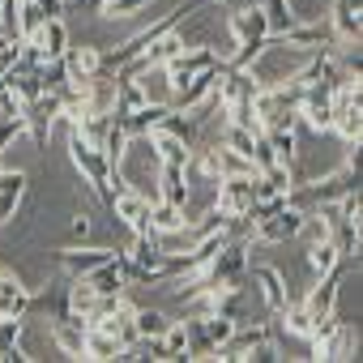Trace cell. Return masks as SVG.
Instances as JSON below:
<instances>
[{
  "mask_svg": "<svg viewBox=\"0 0 363 363\" xmlns=\"http://www.w3.org/2000/svg\"><path fill=\"white\" fill-rule=\"evenodd\" d=\"M69 158H73V167H77V175L86 179V189L107 206V197H111V162L103 158V150L99 145H90V141H82L77 133H69Z\"/></svg>",
  "mask_w": 363,
  "mask_h": 363,
  "instance_id": "cell-1",
  "label": "cell"
},
{
  "mask_svg": "<svg viewBox=\"0 0 363 363\" xmlns=\"http://www.w3.org/2000/svg\"><path fill=\"white\" fill-rule=\"evenodd\" d=\"M303 218H308L303 210H295V206H278V210H269L265 218L252 223L248 244H286V240L303 235Z\"/></svg>",
  "mask_w": 363,
  "mask_h": 363,
  "instance_id": "cell-2",
  "label": "cell"
},
{
  "mask_svg": "<svg viewBox=\"0 0 363 363\" xmlns=\"http://www.w3.org/2000/svg\"><path fill=\"white\" fill-rule=\"evenodd\" d=\"M274 43H282L286 52H333L337 48V35H333V26H329V18H320V22H312V18H303V22H295L286 35H278Z\"/></svg>",
  "mask_w": 363,
  "mask_h": 363,
  "instance_id": "cell-3",
  "label": "cell"
},
{
  "mask_svg": "<svg viewBox=\"0 0 363 363\" xmlns=\"http://www.w3.org/2000/svg\"><path fill=\"white\" fill-rule=\"evenodd\" d=\"M60 116H65V94L60 90H43L22 107V120H26V133L35 137V145H48V133Z\"/></svg>",
  "mask_w": 363,
  "mask_h": 363,
  "instance_id": "cell-4",
  "label": "cell"
},
{
  "mask_svg": "<svg viewBox=\"0 0 363 363\" xmlns=\"http://www.w3.org/2000/svg\"><path fill=\"white\" fill-rule=\"evenodd\" d=\"M252 175H223L218 184H214V210L227 214V218H244L252 210Z\"/></svg>",
  "mask_w": 363,
  "mask_h": 363,
  "instance_id": "cell-5",
  "label": "cell"
},
{
  "mask_svg": "<svg viewBox=\"0 0 363 363\" xmlns=\"http://www.w3.org/2000/svg\"><path fill=\"white\" fill-rule=\"evenodd\" d=\"M86 329H90V320H86L82 312H65V316L52 320V342H56L69 359H86Z\"/></svg>",
  "mask_w": 363,
  "mask_h": 363,
  "instance_id": "cell-6",
  "label": "cell"
},
{
  "mask_svg": "<svg viewBox=\"0 0 363 363\" xmlns=\"http://www.w3.org/2000/svg\"><path fill=\"white\" fill-rule=\"evenodd\" d=\"M26 184H30L26 167H0V227L13 223V214L26 197Z\"/></svg>",
  "mask_w": 363,
  "mask_h": 363,
  "instance_id": "cell-7",
  "label": "cell"
},
{
  "mask_svg": "<svg viewBox=\"0 0 363 363\" xmlns=\"http://www.w3.org/2000/svg\"><path fill=\"white\" fill-rule=\"evenodd\" d=\"M30 308H35L30 286L13 269H0V316H26Z\"/></svg>",
  "mask_w": 363,
  "mask_h": 363,
  "instance_id": "cell-8",
  "label": "cell"
},
{
  "mask_svg": "<svg viewBox=\"0 0 363 363\" xmlns=\"http://www.w3.org/2000/svg\"><path fill=\"white\" fill-rule=\"evenodd\" d=\"M30 43L39 48V56L43 60H60L65 52H69V43H73V35H69V26H65V18H48L35 35H30Z\"/></svg>",
  "mask_w": 363,
  "mask_h": 363,
  "instance_id": "cell-9",
  "label": "cell"
},
{
  "mask_svg": "<svg viewBox=\"0 0 363 363\" xmlns=\"http://www.w3.org/2000/svg\"><path fill=\"white\" fill-rule=\"evenodd\" d=\"M116 257V248H60V269L69 274V278H86L90 269H99V265H107Z\"/></svg>",
  "mask_w": 363,
  "mask_h": 363,
  "instance_id": "cell-10",
  "label": "cell"
},
{
  "mask_svg": "<svg viewBox=\"0 0 363 363\" xmlns=\"http://www.w3.org/2000/svg\"><path fill=\"white\" fill-rule=\"evenodd\" d=\"M359 9H363V0H333L329 5V26H333L337 43H359V30H363Z\"/></svg>",
  "mask_w": 363,
  "mask_h": 363,
  "instance_id": "cell-11",
  "label": "cell"
},
{
  "mask_svg": "<svg viewBox=\"0 0 363 363\" xmlns=\"http://www.w3.org/2000/svg\"><path fill=\"white\" fill-rule=\"evenodd\" d=\"M158 197L171 206H189L193 189H189V167H175V162H158Z\"/></svg>",
  "mask_w": 363,
  "mask_h": 363,
  "instance_id": "cell-12",
  "label": "cell"
},
{
  "mask_svg": "<svg viewBox=\"0 0 363 363\" xmlns=\"http://www.w3.org/2000/svg\"><path fill=\"white\" fill-rule=\"evenodd\" d=\"M65 69H69V77H73V82L94 77V73L103 69V48H94V43L73 48V43H69V52H65Z\"/></svg>",
  "mask_w": 363,
  "mask_h": 363,
  "instance_id": "cell-13",
  "label": "cell"
},
{
  "mask_svg": "<svg viewBox=\"0 0 363 363\" xmlns=\"http://www.w3.org/2000/svg\"><path fill=\"white\" fill-rule=\"evenodd\" d=\"M189 227V210L184 206H171V201H150V231L154 235H171V231H184Z\"/></svg>",
  "mask_w": 363,
  "mask_h": 363,
  "instance_id": "cell-14",
  "label": "cell"
},
{
  "mask_svg": "<svg viewBox=\"0 0 363 363\" xmlns=\"http://www.w3.org/2000/svg\"><path fill=\"white\" fill-rule=\"evenodd\" d=\"M265 141H269L274 167L295 171V162H299V133L295 128H265Z\"/></svg>",
  "mask_w": 363,
  "mask_h": 363,
  "instance_id": "cell-15",
  "label": "cell"
},
{
  "mask_svg": "<svg viewBox=\"0 0 363 363\" xmlns=\"http://www.w3.org/2000/svg\"><path fill=\"white\" fill-rule=\"evenodd\" d=\"M252 282L261 286V299H265L269 312H278V308L286 303V278H282V269H274V265H252Z\"/></svg>",
  "mask_w": 363,
  "mask_h": 363,
  "instance_id": "cell-16",
  "label": "cell"
},
{
  "mask_svg": "<svg viewBox=\"0 0 363 363\" xmlns=\"http://www.w3.org/2000/svg\"><path fill=\"white\" fill-rule=\"evenodd\" d=\"M231 35H235V43H248V39H269V22H265V13H261V5L252 9H235L231 13Z\"/></svg>",
  "mask_w": 363,
  "mask_h": 363,
  "instance_id": "cell-17",
  "label": "cell"
},
{
  "mask_svg": "<svg viewBox=\"0 0 363 363\" xmlns=\"http://www.w3.org/2000/svg\"><path fill=\"white\" fill-rule=\"evenodd\" d=\"M167 325H171V316H167L162 308H141V303H137V312H133V329H137L141 342H158V337L167 333Z\"/></svg>",
  "mask_w": 363,
  "mask_h": 363,
  "instance_id": "cell-18",
  "label": "cell"
},
{
  "mask_svg": "<svg viewBox=\"0 0 363 363\" xmlns=\"http://www.w3.org/2000/svg\"><path fill=\"white\" fill-rule=\"evenodd\" d=\"M86 282H90V291H94L99 299H107V295H120V291H128V286H124V278H120V269H116V257H111L107 265L90 269V274H86Z\"/></svg>",
  "mask_w": 363,
  "mask_h": 363,
  "instance_id": "cell-19",
  "label": "cell"
},
{
  "mask_svg": "<svg viewBox=\"0 0 363 363\" xmlns=\"http://www.w3.org/2000/svg\"><path fill=\"white\" fill-rule=\"evenodd\" d=\"M261 13H265V22H269V39H278V35H286L295 22H303V18L291 9V0H265Z\"/></svg>",
  "mask_w": 363,
  "mask_h": 363,
  "instance_id": "cell-20",
  "label": "cell"
},
{
  "mask_svg": "<svg viewBox=\"0 0 363 363\" xmlns=\"http://www.w3.org/2000/svg\"><path fill=\"white\" fill-rule=\"evenodd\" d=\"M214 171H218V179H223V175H257L252 158L235 154L231 145H214Z\"/></svg>",
  "mask_w": 363,
  "mask_h": 363,
  "instance_id": "cell-21",
  "label": "cell"
},
{
  "mask_svg": "<svg viewBox=\"0 0 363 363\" xmlns=\"http://www.w3.org/2000/svg\"><path fill=\"white\" fill-rule=\"evenodd\" d=\"M86 359H124L120 342L103 329H86Z\"/></svg>",
  "mask_w": 363,
  "mask_h": 363,
  "instance_id": "cell-22",
  "label": "cell"
},
{
  "mask_svg": "<svg viewBox=\"0 0 363 363\" xmlns=\"http://www.w3.org/2000/svg\"><path fill=\"white\" fill-rule=\"evenodd\" d=\"M342 252L333 248V240H312V248H308V269L320 278L325 269H333V261H337Z\"/></svg>",
  "mask_w": 363,
  "mask_h": 363,
  "instance_id": "cell-23",
  "label": "cell"
},
{
  "mask_svg": "<svg viewBox=\"0 0 363 363\" xmlns=\"http://www.w3.org/2000/svg\"><path fill=\"white\" fill-rule=\"evenodd\" d=\"M150 5H154V0H103V9H99V13H103L107 22H116V18H133V13H145Z\"/></svg>",
  "mask_w": 363,
  "mask_h": 363,
  "instance_id": "cell-24",
  "label": "cell"
},
{
  "mask_svg": "<svg viewBox=\"0 0 363 363\" xmlns=\"http://www.w3.org/2000/svg\"><path fill=\"white\" fill-rule=\"evenodd\" d=\"M69 231H73V240H90V231H94L90 214H86V210H82V214H73V218H69Z\"/></svg>",
  "mask_w": 363,
  "mask_h": 363,
  "instance_id": "cell-25",
  "label": "cell"
},
{
  "mask_svg": "<svg viewBox=\"0 0 363 363\" xmlns=\"http://www.w3.org/2000/svg\"><path fill=\"white\" fill-rule=\"evenodd\" d=\"M35 5H39L43 18H60L65 13V0H35Z\"/></svg>",
  "mask_w": 363,
  "mask_h": 363,
  "instance_id": "cell-26",
  "label": "cell"
},
{
  "mask_svg": "<svg viewBox=\"0 0 363 363\" xmlns=\"http://www.w3.org/2000/svg\"><path fill=\"white\" fill-rule=\"evenodd\" d=\"M214 5H231V0H214Z\"/></svg>",
  "mask_w": 363,
  "mask_h": 363,
  "instance_id": "cell-27",
  "label": "cell"
}]
</instances>
